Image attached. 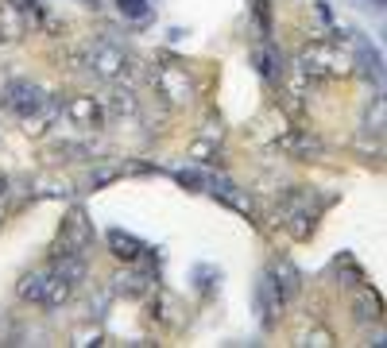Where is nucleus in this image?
<instances>
[{
	"label": "nucleus",
	"instance_id": "obj_1",
	"mask_svg": "<svg viewBox=\"0 0 387 348\" xmlns=\"http://www.w3.org/2000/svg\"><path fill=\"white\" fill-rule=\"evenodd\" d=\"M109 240H112V244H117V248H112V252H117V256H128V259H132V256H136V252H140V244H136V240H132V236H120V232H112Z\"/></svg>",
	"mask_w": 387,
	"mask_h": 348
},
{
	"label": "nucleus",
	"instance_id": "obj_2",
	"mask_svg": "<svg viewBox=\"0 0 387 348\" xmlns=\"http://www.w3.org/2000/svg\"><path fill=\"white\" fill-rule=\"evenodd\" d=\"M120 12H128V16H147V4H143V0H120Z\"/></svg>",
	"mask_w": 387,
	"mask_h": 348
}]
</instances>
